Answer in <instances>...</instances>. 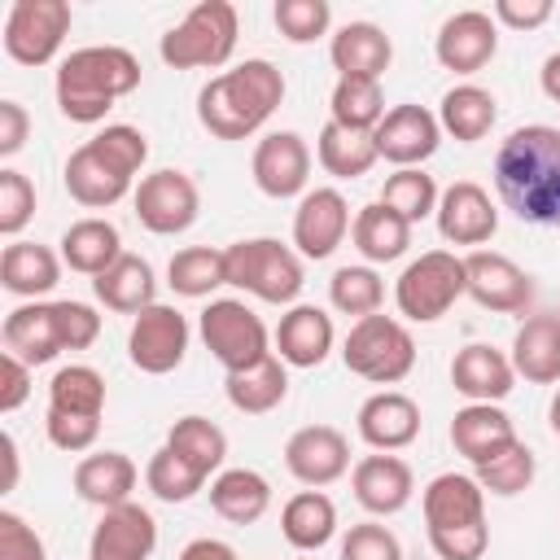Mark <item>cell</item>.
<instances>
[{
  "mask_svg": "<svg viewBox=\"0 0 560 560\" xmlns=\"http://www.w3.org/2000/svg\"><path fill=\"white\" fill-rule=\"evenodd\" d=\"M48 411H66V416H96L105 411V376L88 363H70L57 368V376L48 381Z\"/></svg>",
  "mask_w": 560,
  "mask_h": 560,
  "instance_id": "obj_42",
  "label": "cell"
},
{
  "mask_svg": "<svg viewBox=\"0 0 560 560\" xmlns=\"http://www.w3.org/2000/svg\"><path fill=\"white\" fill-rule=\"evenodd\" d=\"M350 232V206L337 188H311L302 192L293 210V245L302 258H328Z\"/></svg>",
  "mask_w": 560,
  "mask_h": 560,
  "instance_id": "obj_20",
  "label": "cell"
},
{
  "mask_svg": "<svg viewBox=\"0 0 560 560\" xmlns=\"http://www.w3.org/2000/svg\"><path fill=\"white\" fill-rule=\"evenodd\" d=\"M210 508L232 525H254L271 508V486L254 468H223L210 481Z\"/></svg>",
  "mask_w": 560,
  "mask_h": 560,
  "instance_id": "obj_35",
  "label": "cell"
},
{
  "mask_svg": "<svg viewBox=\"0 0 560 560\" xmlns=\"http://www.w3.org/2000/svg\"><path fill=\"white\" fill-rule=\"evenodd\" d=\"M464 276H468V298L486 311H499V315H521L529 302H534V280L508 258V254H494V249H472L464 258Z\"/></svg>",
  "mask_w": 560,
  "mask_h": 560,
  "instance_id": "obj_13",
  "label": "cell"
},
{
  "mask_svg": "<svg viewBox=\"0 0 560 560\" xmlns=\"http://www.w3.org/2000/svg\"><path fill=\"white\" fill-rule=\"evenodd\" d=\"M429 547L442 560H481L490 547V529H459V534H429Z\"/></svg>",
  "mask_w": 560,
  "mask_h": 560,
  "instance_id": "obj_54",
  "label": "cell"
},
{
  "mask_svg": "<svg viewBox=\"0 0 560 560\" xmlns=\"http://www.w3.org/2000/svg\"><path fill=\"white\" fill-rule=\"evenodd\" d=\"M547 416H551V429H556V438H560V389H556V398H551Z\"/></svg>",
  "mask_w": 560,
  "mask_h": 560,
  "instance_id": "obj_61",
  "label": "cell"
},
{
  "mask_svg": "<svg viewBox=\"0 0 560 560\" xmlns=\"http://www.w3.org/2000/svg\"><path fill=\"white\" fill-rule=\"evenodd\" d=\"M499 228V210L477 179H455L438 197V232L451 245H486Z\"/></svg>",
  "mask_w": 560,
  "mask_h": 560,
  "instance_id": "obj_21",
  "label": "cell"
},
{
  "mask_svg": "<svg viewBox=\"0 0 560 560\" xmlns=\"http://www.w3.org/2000/svg\"><path fill=\"white\" fill-rule=\"evenodd\" d=\"M144 158H149L144 131L127 122H109L66 158V171H61L66 192L88 210H105L131 192V179L144 166Z\"/></svg>",
  "mask_w": 560,
  "mask_h": 560,
  "instance_id": "obj_3",
  "label": "cell"
},
{
  "mask_svg": "<svg viewBox=\"0 0 560 560\" xmlns=\"http://www.w3.org/2000/svg\"><path fill=\"white\" fill-rule=\"evenodd\" d=\"M341 560H402V542L385 525L363 521L341 538Z\"/></svg>",
  "mask_w": 560,
  "mask_h": 560,
  "instance_id": "obj_50",
  "label": "cell"
},
{
  "mask_svg": "<svg viewBox=\"0 0 560 560\" xmlns=\"http://www.w3.org/2000/svg\"><path fill=\"white\" fill-rule=\"evenodd\" d=\"M280 101H284V74L271 61L249 57V61L214 74L197 92V118L219 140H245L276 114Z\"/></svg>",
  "mask_w": 560,
  "mask_h": 560,
  "instance_id": "obj_2",
  "label": "cell"
},
{
  "mask_svg": "<svg viewBox=\"0 0 560 560\" xmlns=\"http://www.w3.org/2000/svg\"><path fill=\"white\" fill-rule=\"evenodd\" d=\"M31 136V114L18 101H0V158H13Z\"/></svg>",
  "mask_w": 560,
  "mask_h": 560,
  "instance_id": "obj_57",
  "label": "cell"
},
{
  "mask_svg": "<svg viewBox=\"0 0 560 560\" xmlns=\"http://www.w3.org/2000/svg\"><path fill=\"white\" fill-rule=\"evenodd\" d=\"M538 83H542V92L560 105V52H551L547 61H542V70H538Z\"/></svg>",
  "mask_w": 560,
  "mask_h": 560,
  "instance_id": "obj_59",
  "label": "cell"
},
{
  "mask_svg": "<svg viewBox=\"0 0 560 560\" xmlns=\"http://www.w3.org/2000/svg\"><path fill=\"white\" fill-rule=\"evenodd\" d=\"M158 547V521L140 503H118L105 508L92 538H88V560H149Z\"/></svg>",
  "mask_w": 560,
  "mask_h": 560,
  "instance_id": "obj_16",
  "label": "cell"
},
{
  "mask_svg": "<svg viewBox=\"0 0 560 560\" xmlns=\"http://www.w3.org/2000/svg\"><path fill=\"white\" fill-rule=\"evenodd\" d=\"M424 525L429 534H459L486 525V490L468 472H438L424 486Z\"/></svg>",
  "mask_w": 560,
  "mask_h": 560,
  "instance_id": "obj_15",
  "label": "cell"
},
{
  "mask_svg": "<svg viewBox=\"0 0 560 560\" xmlns=\"http://www.w3.org/2000/svg\"><path fill=\"white\" fill-rule=\"evenodd\" d=\"M166 284H171L179 298H210L219 284H228L223 249L188 245V249L171 254V262H166Z\"/></svg>",
  "mask_w": 560,
  "mask_h": 560,
  "instance_id": "obj_41",
  "label": "cell"
},
{
  "mask_svg": "<svg viewBox=\"0 0 560 560\" xmlns=\"http://www.w3.org/2000/svg\"><path fill=\"white\" fill-rule=\"evenodd\" d=\"M166 446H171L184 464H192L201 477L219 472L223 459H228V433H223L214 420H206V416H184V420H175L171 433H166Z\"/></svg>",
  "mask_w": 560,
  "mask_h": 560,
  "instance_id": "obj_40",
  "label": "cell"
},
{
  "mask_svg": "<svg viewBox=\"0 0 560 560\" xmlns=\"http://www.w3.org/2000/svg\"><path fill=\"white\" fill-rule=\"evenodd\" d=\"M341 359L354 376H363L372 385H398L416 368V341L402 319L376 311V315H363L350 324Z\"/></svg>",
  "mask_w": 560,
  "mask_h": 560,
  "instance_id": "obj_6",
  "label": "cell"
},
{
  "mask_svg": "<svg viewBox=\"0 0 560 560\" xmlns=\"http://www.w3.org/2000/svg\"><path fill=\"white\" fill-rule=\"evenodd\" d=\"M92 293H96V302H105L118 315H140L144 306H153L158 280H153V267L140 254H122L109 271H101L92 280Z\"/></svg>",
  "mask_w": 560,
  "mask_h": 560,
  "instance_id": "obj_33",
  "label": "cell"
},
{
  "mask_svg": "<svg viewBox=\"0 0 560 560\" xmlns=\"http://www.w3.org/2000/svg\"><path fill=\"white\" fill-rule=\"evenodd\" d=\"M468 293V276H464V258H455L451 249H429L416 262L402 267L398 284H394V302L407 319L416 324H433L442 319L459 298Z\"/></svg>",
  "mask_w": 560,
  "mask_h": 560,
  "instance_id": "obj_8",
  "label": "cell"
},
{
  "mask_svg": "<svg viewBox=\"0 0 560 560\" xmlns=\"http://www.w3.org/2000/svg\"><path fill=\"white\" fill-rule=\"evenodd\" d=\"M350 241H354V249H359L368 262H394V258H402L407 245H411V223L398 219L394 210H385L381 201H372V206H363V210L354 214Z\"/></svg>",
  "mask_w": 560,
  "mask_h": 560,
  "instance_id": "obj_38",
  "label": "cell"
},
{
  "mask_svg": "<svg viewBox=\"0 0 560 560\" xmlns=\"http://www.w3.org/2000/svg\"><path fill=\"white\" fill-rule=\"evenodd\" d=\"M512 368L529 385L560 381V315H529L512 337Z\"/></svg>",
  "mask_w": 560,
  "mask_h": 560,
  "instance_id": "obj_29",
  "label": "cell"
},
{
  "mask_svg": "<svg viewBox=\"0 0 560 560\" xmlns=\"http://www.w3.org/2000/svg\"><path fill=\"white\" fill-rule=\"evenodd\" d=\"M31 214H35V184L22 171L4 166L0 171V232L18 236L31 223Z\"/></svg>",
  "mask_w": 560,
  "mask_h": 560,
  "instance_id": "obj_49",
  "label": "cell"
},
{
  "mask_svg": "<svg viewBox=\"0 0 560 560\" xmlns=\"http://www.w3.org/2000/svg\"><path fill=\"white\" fill-rule=\"evenodd\" d=\"M315 158L328 175L337 179H359L376 166V140L368 131H350V127H337L332 118L319 127V140H315Z\"/></svg>",
  "mask_w": 560,
  "mask_h": 560,
  "instance_id": "obj_39",
  "label": "cell"
},
{
  "mask_svg": "<svg viewBox=\"0 0 560 560\" xmlns=\"http://www.w3.org/2000/svg\"><path fill=\"white\" fill-rule=\"evenodd\" d=\"M223 262H228V284H236L271 306H284L302 293V258L289 245H280L276 236L236 241L223 249Z\"/></svg>",
  "mask_w": 560,
  "mask_h": 560,
  "instance_id": "obj_7",
  "label": "cell"
},
{
  "mask_svg": "<svg viewBox=\"0 0 560 560\" xmlns=\"http://www.w3.org/2000/svg\"><path fill=\"white\" fill-rule=\"evenodd\" d=\"M354 424L372 451H402L420 438V407H416V398H407L398 389H381V394L363 398Z\"/></svg>",
  "mask_w": 560,
  "mask_h": 560,
  "instance_id": "obj_23",
  "label": "cell"
},
{
  "mask_svg": "<svg viewBox=\"0 0 560 560\" xmlns=\"http://www.w3.org/2000/svg\"><path fill=\"white\" fill-rule=\"evenodd\" d=\"M236 48V9L228 0H201L184 13L179 26H171L158 44L162 61L175 70H214Z\"/></svg>",
  "mask_w": 560,
  "mask_h": 560,
  "instance_id": "obj_5",
  "label": "cell"
},
{
  "mask_svg": "<svg viewBox=\"0 0 560 560\" xmlns=\"http://www.w3.org/2000/svg\"><path fill=\"white\" fill-rule=\"evenodd\" d=\"M61 280V258L39 241H13L0 254V284L13 298H39Z\"/></svg>",
  "mask_w": 560,
  "mask_h": 560,
  "instance_id": "obj_32",
  "label": "cell"
},
{
  "mask_svg": "<svg viewBox=\"0 0 560 560\" xmlns=\"http://www.w3.org/2000/svg\"><path fill=\"white\" fill-rule=\"evenodd\" d=\"M438 184H433V175H424L420 166H407V171H394L389 179H385V188H381V206L385 210H394L398 219H407V223H420L424 214H438Z\"/></svg>",
  "mask_w": 560,
  "mask_h": 560,
  "instance_id": "obj_44",
  "label": "cell"
},
{
  "mask_svg": "<svg viewBox=\"0 0 560 560\" xmlns=\"http://www.w3.org/2000/svg\"><path fill=\"white\" fill-rule=\"evenodd\" d=\"M0 560H48L44 538L9 508L0 512Z\"/></svg>",
  "mask_w": 560,
  "mask_h": 560,
  "instance_id": "obj_53",
  "label": "cell"
},
{
  "mask_svg": "<svg viewBox=\"0 0 560 560\" xmlns=\"http://www.w3.org/2000/svg\"><path fill=\"white\" fill-rule=\"evenodd\" d=\"M512 442H516V429H512L508 411H499L494 402H468V407H459L455 420H451V446H455L472 468L490 464V459H494L499 451H508Z\"/></svg>",
  "mask_w": 560,
  "mask_h": 560,
  "instance_id": "obj_26",
  "label": "cell"
},
{
  "mask_svg": "<svg viewBox=\"0 0 560 560\" xmlns=\"http://www.w3.org/2000/svg\"><path fill=\"white\" fill-rule=\"evenodd\" d=\"M122 254H127L122 249V236H118V228L109 219H79V223H70L61 232V262L70 271H79V276H92L96 280Z\"/></svg>",
  "mask_w": 560,
  "mask_h": 560,
  "instance_id": "obj_31",
  "label": "cell"
},
{
  "mask_svg": "<svg viewBox=\"0 0 560 560\" xmlns=\"http://www.w3.org/2000/svg\"><path fill=\"white\" fill-rule=\"evenodd\" d=\"M499 201L538 228H560V127H516L494 153Z\"/></svg>",
  "mask_w": 560,
  "mask_h": 560,
  "instance_id": "obj_1",
  "label": "cell"
},
{
  "mask_svg": "<svg viewBox=\"0 0 560 560\" xmlns=\"http://www.w3.org/2000/svg\"><path fill=\"white\" fill-rule=\"evenodd\" d=\"M131 490H136V464L122 451H96L74 464V494L83 503H96L101 512L131 503Z\"/></svg>",
  "mask_w": 560,
  "mask_h": 560,
  "instance_id": "obj_30",
  "label": "cell"
},
{
  "mask_svg": "<svg viewBox=\"0 0 560 560\" xmlns=\"http://www.w3.org/2000/svg\"><path fill=\"white\" fill-rule=\"evenodd\" d=\"M201 341L206 350L228 368V372H241V368H254L262 363L271 350H267V324L236 298H219L201 311Z\"/></svg>",
  "mask_w": 560,
  "mask_h": 560,
  "instance_id": "obj_9",
  "label": "cell"
},
{
  "mask_svg": "<svg viewBox=\"0 0 560 560\" xmlns=\"http://www.w3.org/2000/svg\"><path fill=\"white\" fill-rule=\"evenodd\" d=\"M271 18H276V31H280L289 44H311V39L328 35V26H332V4H328V0H280Z\"/></svg>",
  "mask_w": 560,
  "mask_h": 560,
  "instance_id": "obj_48",
  "label": "cell"
},
{
  "mask_svg": "<svg viewBox=\"0 0 560 560\" xmlns=\"http://www.w3.org/2000/svg\"><path fill=\"white\" fill-rule=\"evenodd\" d=\"M280 534L298 551H319L337 534V508L324 490H298L280 512Z\"/></svg>",
  "mask_w": 560,
  "mask_h": 560,
  "instance_id": "obj_37",
  "label": "cell"
},
{
  "mask_svg": "<svg viewBox=\"0 0 560 560\" xmlns=\"http://www.w3.org/2000/svg\"><path fill=\"white\" fill-rule=\"evenodd\" d=\"M136 201V219L140 228H149L153 236H175V232H188L197 223V210H201V197H197V184L175 171V166H162L153 175H144L131 192Z\"/></svg>",
  "mask_w": 560,
  "mask_h": 560,
  "instance_id": "obj_11",
  "label": "cell"
},
{
  "mask_svg": "<svg viewBox=\"0 0 560 560\" xmlns=\"http://www.w3.org/2000/svg\"><path fill=\"white\" fill-rule=\"evenodd\" d=\"M31 398V363L18 354H0V411H18Z\"/></svg>",
  "mask_w": 560,
  "mask_h": 560,
  "instance_id": "obj_55",
  "label": "cell"
},
{
  "mask_svg": "<svg viewBox=\"0 0 560 560\" xmlns=\"http://www.w3.org/2000/svg\"><path fill=\"white\" fill-rule=\"evenodd\" d=\"M534 472H538V464H534V451H529V446L516 438L508 451H499L490 464H481V468H477V486H481L486 494L512 499V494L529 490Z\"/></svg>",
  "mask_w": 560,
  "mask_h": 560,
  "instance_id": "obj_46",
  "label": "cell"
},
{
  "mask_svg": "<svg viewBox=\"0 0 560 560\" xmlns=\"http://www.w3.org/2000/svg\"><path fill=\"white\" fill-rule=\"evenodd\" d=\"M328 109H332V122H337V127L368 131V136H372V131L381 127V118L389 114V109H385V92H381L376 79H337Z\"/></svg>",
  "mask_w": 560,
  "mask_h": 560,
  "instance_id": "obj_43",
  "label": "cell"
},
{
  "mask_svg": "<svg viewBox=\"0 0 560 560\" xmlns=\"http://www.w3.org/2000/svg\"><path fill=\"white\" fill-rule=\"evenodd\" d=\"M4 354H18L22 363L39 368L52 363L66 346H61V324H57V302H22L4 315Z\"/></svg>",
  "mask_w": 560,
  "mask_h": 560,
  "instance_id": "obj_22",
  "label": "cell"
},
{
  "mask_svg": "<svg viewBox=\"0 0 560 560\" xmlns=\"http://www.w3.org/2000/svg\"><path fill=\"white\" fill-rule=\"evenodd\" d=\"M328 57H332V70L341 79H376L381 83V74L394 61V44L376 22H346L332 35Z\"/></svg>",
  "mask_w": 560,
  "mask_h": 560,
  "instance_id": "obj_27",
  "label": "cell"
},
{
  "mask_svg": "<svg viewBox=\"0 0 560 560\" xmlns=\"http://www.w3.org/2000/svg\"><path fill=\"white\" fill-rule=\"evenodd\" d=\"M249 171H254L258 192H267L276 201L298 197L306 188V179H311V149H306V140L298 131H271V136L258 140Z\"/></svg>",
  "mask_w": 560,
  "mask_h": 560,
  "instance_id": "obj_17",
  "label": "cell"
},
{
  "mask_svg": "<svg viewBox=\"0 0 560 560\" xmlns=\"http://www.w3.org/2000/svg\"><path fill=\"white\" fill-rule=\"evenodd\" d=\"M184 350H188V319L175 311V306H144L136 319H131V332H127V354L140 372L149 376H166L184 363Z\"/></svg>",
  "mask_w": 560,
  "mask_h": 560,
  "instance_id": "obj_12",
  "label": "cell"
},
{
  "mask_svg": "<svg viewBox=\"0 0 560 560\" xmlns=\"http://www.w3.org/2000/svg\"><path fill=\"white\" fill-rule=\"evenodd\" d=\"M140 88V61L118 44L74 48L57 66V109L70 122H101L118 96Z\"/></svg>",
  "mask_w": 560,
  "mask_h": 560,
  "instance_id": "obj_4",
  "label": "cell"
},
{
  "mask_svg": "<svg viewBox=\"0 0 560 560\" xmlns=\"http://www.w3.org/2000/svg\"><path fill=\"white\" fill-rule=\"evenodd\" d=\"M70 31L66 0H13L4 18V52L18 66H48Z\"/></svg>",
  "mask_w": 560,
  "mask_h": 560,
  "instance_id": "obj_10",
  "label": "cell"
},
{
  "mask_svg": "<svg viewBox=\"0 0 560 560\" xmlns=\"http://www.w3.org/2000/svg\"><path fill=\"white\" fill-rule=\"evenodd\" d=\"M442 70H455V74H477L494 52H499V26L490 13L481 9H459L442 22L438 31V44H433Z\"/></svg>",
  "mask_w": 560,
  "mask_h": 560,
  "instance_id": "obj_19",
  "label": "cell"
},
{
  "mask_svg": "<svg viewBox=\"0 0 560 560\" xmlns=\"http://www.w3.org/2000/svg\"><path fill=\"white\" fill-rule=\"evenodd\" d=\"M223 389H228V402H232L236 411H245V416H267V411H276V407L284 402V394H289L284 359L267 354V359L254 363V368L228 372Z\"/></svg>",
  "mask_w": 560,
  "mask_h": 560,
  "instance_id": "obj_34",
  "label": "cell"
},
{
  "mask_svg": "<svg viewBox=\"0 0 560 560\" xmlns=\"http://www.w3.org/2000/svg\"><path fill=\"white\" fill-rule=\"evenodd\" d=\"M494 118H499V101H494L486 88H477V83H459V88H451V92L442 96V105H438V122H442V131L455 136L459 144H477V140H486L490 127H494Z\"/></svg>",
  "mask_w": 560,
  "mask_h": 560,
  "instance_id": "obj_36",
  "label": "cell"
},
{
  "mask_svg": "<svg viewBox=\"0 0 560 560\" xmlns=\"http://www.w3.org/2000/svg\"><path fill=\"white\" fill-rule=\"evenodd\" d=\"M284 468L302 486H332L350 468V442L332 424H306L284 442Z\"/></svg>",
  "mask_w": 560,
  "mask_h": 560,
  "instance_id": "obj_18",
  "label": "cell"
},
{
  "mask_svg": "<svg viewBox=\"0 0 560 560\" xmlns=\"http://www.w3.org/2000/svg\"><path fill=\"white\" fill-rule=\"evenodd\" d=\"M372 140H376V153L385 162H394L398 171H407V166H420V162H429L438 153L442 122L424 105H394L381 118V127L372 131Z\"/></svg>",
  "mask_w": 560,
  "mask_h": 560,
  "instance_id": "obj_14",
  "label": "cell"
},
{
  "mask_svg": "<svg viewBox=\"0 0 560 560\" xmlns=\"http://www.w3.org/2000/svg\"><path fill=\"white\" fill-rule=\"evenodd\" d=\"M179 560H241L228 542H219V538H192L184 551H179Z\"/></svg>",
  "mask_w": 560,
  "mask_h": 560,
  "instance_id": "obj_58",
  "label": "cell"
},
{
  "mask_svg": "<svg viewBox=\"0 0 560 560\" xmlns=\"http://www.w3.org/2000/svg\"><path fill=\"white\" fill-rule=\"evenodd\" d=\"M44 429H48V442H52L57 451L79 455V451H88V446L96 442L101 420H96V416H66V411H48V416H44Z\"/></svg>",
  "mask_w": 560,
  "mask_h": 560,
  "instance_id": "obj_51",
  "label": "cell"
},
{
  "mask_svg": "<svg viewBox=\"0 0 560 560\" xmlns=\"http://www.w3.org/2000/svg\"><path fill=\"white\" fill-rule=\"evenodd\" d=\"M451 385L468 402H499V398L512 394L516 368H512V359L503 350H494L486 341H472L451 359Z\"/></svg>",
  "mask_w": 560,
  "mask_h": 560,
  "instance_id": "obj_25",
  "label": "cell"
},
{
  "mask_svg": "<svg viewBox=\"0 0 560 560\" xmlns=\"http://www.w3.org/2000/svg\"><path fill=\"white\" fill-rule=\"evenodd\" d=\"M57 324H61V346L66 350H88L101 337V315L88 302H57Z\"/></svg>",
  "mask_w": 560,
  "mask_h": 560,
  "instance_id": "obj_52",
  "label": "cell"
},
{
  "mask_svg": "<svg viewBox=\"0 0 560 560\" xmlns=\"http://www.w3.org/2000/svg\"><path fill=\"white\" fill-rule=\"evenodd\" d=\"M144 481H149V490H153L162 503H184V499H192V494L206 486V477H201L192 464H184L171 446L153 451V459H149V468H144Z\"/></svg>",
  "mask_w": 560,
  "mask_h": 560,
  "instance_id": "obj_47",
  "label": "cell"
},
{
  "mask_svg": "<svg viewBox=\"0 0 560 560\" xmlns=\"http://www.w3.org/2000/svg\"><path fill=\"white\" fill-rule=\"evenodd\" d=\"M494 22L512 26V31H534L551 18V0H494Z\"/></svg>",
  "mask_w": 560,
  "mask_h": 560,
  "instance_id": "obj_56",
  "label": "cell"
},
{
  "mask_svg": "<svg viewBox=\"0 0 560 560\" xmlns=\"http://www.w3.org/2000/svg\"><path fill=\"white\" fill-rule=\"evenodd\" d=\"M354 481V499L372 512V516H394L411 503V490H416V477L407 468V459L381 451V455H363L350 472Z\"/></svg>",
  "mask_w": 560,
  "mask_h": 560,
  "instance_id": "obj_24",
  "label": "cell"
},
{
  "mask_svg": "<svg viewBox=\"0 0 560 560\" xmlns=\"http://www.w3.org/2000/svg\"><path fill=\"white\" fill-rule=\"evenodd\" d=\"M276 350L289 368H319L332 350V319L319 306H289L276 324Z\"/></svg>",
  "mask_w": 560,
  "mask_h": 560,
  "instance_id": "obj_28",
  "label": "cell"
},
{
  "mask_svg": "<svg viewBox=\"0 0 560 560\" xmlns=\"http://www.w3.org/2000/svg\"><path fill=\"white\" fill-rule=\"evenodd\" d=\"M328 302L341 311V315H376L381 302H385V284L372 267H337L332 280H328Z\"/></svg>",
  "mask_w": 560,
  "mask_h": 560,
  "instance_id": "obj_45",
  "label": "cell"
},
{
  "mask_svg": "<svg viewBox=\"0 0 560 560\" xmlns=\"http://www.w3.org/2000/svg\"><path fill=\"white\" fill-rule=\"evenodd\" d=\"M0 446H4V490H13V481H18V442L4 433Z\"/></svg>",
  "mask_w": 560,
  "mask_h": 560,
  "instance_id": "obj_60",
  "label": "cell"
}]
</instances>
